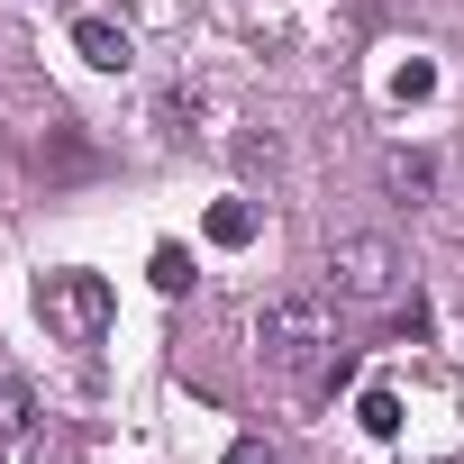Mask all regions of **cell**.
Masks as SVG:
<instances>
[{"label": "cell", "mask_w": 464, "mask_h": 464, "mask_svg": "<svg viewBox=\"0 0 464 464\" xmlns=\"http://www.w3.org/2000/svg\"><path fill=\"white\" fill-rule=\"evenodd\" d=\"M256 355H265L274 373L310 382V392H328V382L346 373V355H337V337H328V310H319L310 292H283V301H265V319H256Z\"/></svg>", "instance_id": "cell-1"}, {"label": "cell", "mask_w": 464, "mask_h": 464, "mask_svg": "<svg viewBox=\"0 0 464 464\" xmlns=\"http://www.w3.org/2000/svg\"><path fill=\"white\" fill-rule=\"evenodd\" d=\"M37 319H46V337H64V346H101V337H110V319H119V301H110V283H101V274L64 265V274H46V283H37Z\"/></svg>", "instance_id": "cell-2"}, {"label": "cell", "mask_w": 464, "mask_h": 464, "mask_svg": "<svg viewBox=\"0 0 464 464\" xmlns=\"http://www.w3.org/2000/svg\"><path fill=\"white\" fill-rule=\"evenodd\" d=\"M328 292L337 301H392L401 292V256H392V237H373V227H346V237H328Z\"/></svg>", "instance_id": "cell-3"}, {"label": "cell", "mask_w": 464, "mask_h": 464, "mask_svg": "<svg viewBox=\"0 0 464 464\" xmlns=\"http://www.w3.org/2000/svg\"><path fill=\"white\" fill-rule=\"evenodd\" d=\"M73 55H82L92 73H128V64H137V37H128L119 19H82V28H73Z\"/></svg>", "instance_id": "cell-4"}, {"label": "cell", "mask_w": 464, "mask_h": 464, "mask_svg": "<svg viewBox=\"0 0 464 464\" xmlns=\"http://www.w3.org/2000/svg\"><path fill=\"white\" fill-rule=\"evenodd\" d=\"M382 191L419 209V200L437 191V155H419V146H392V155H382Z\"/></svg>", "instance_id": "cell-5"}, {"label": "cell", "mask_w": 464, "mask_h": 464, "mask_svg": "<svg viewBox=\"0 0 464 464\" xmlns=\"http://www.w3.org/2000/svg\"><path fill=\"white\" fill-rule=\"evenodd\" d=\"M46 419H37V392L19 382V373H0V446H10V437H37Z\"/></svg>", "instance_id": "cell-6"}, {"label": "cell", "mask_w": 464, "mask_h": 464, "mask_svg": "<svg viewBox=\"0 0 464 464\" xmlns=\"http://www.w3.org/2000/svg\"><path fill=\"white\" fill-rule=\"evenodd\" d=\"M355 419H364V437H401V392H392V382H373V392L355 401Z\"/></svg>", "instance_id": "cell-7"}, {"label": "cell", "mask_w": 464, "mask_h": 464, "mask_svg": "<svg viewBox=\"0 0 464 464\" xmlns=\"http://www.w3.org/2000/svg\"><path fill=\"white\" fill-rule=\"evenodd\" d=\"M246 237H256V209L246 200H218L209 209V246H246Z\"/></svg>", "instance_id": "cell-8"}, {"label": "cell", "mask_w": 464, "mask_h": 464, "mask_svg": "<svg viewBox=\"0 0 464 464\" xmlns=\"http://www.w3.org/2000/svg\"><path fill=\"white\" fill-rule=\"evenodd\" d=\"M146 274H155V292H191V256H182V246H155Z\"/></svg>", "instance_id": "cell-9"}, {"label": "cell", "mask_w": 464, "mask_h": 464, "mask_svg": "<svg viewBox=\"0 0 464 464\" xmlns=\"http://www.w3.org/2000/svg\"><path fill=\"white\" fill-rule=\"evenodd\" d=\"M37 464H82V437L73 428H37Z\"/></svg>", "instance_id": "cell-10"}, {"label": "cell", "mask_w": 464, "mask_h": 464, "mask_svg": "<svg viewBox=\"0 0 464 464\" xmlns=\"http://www.w3.org/2000/svg\"><path fill=\"white\" fill-rule=\"evenodd\" d=\"M392 92H401V101H428V92H437V64H419V55H410V64L392 73Z\"/></svg>", "instance_id": "cell-11"}, {"label": "cell", "mask_w": 464, "mask_h": 464, "mask_svg": "<svg viewBox=\"0 0 464 464\" xmlns=\"http://www.w3.org/2000/svg\"><path fill=\"white\" fill-rule=\"evenodd\" d=\"M227 464H274V446H265V437H237V446H227Z\"/></svg>", "instance_id": "cell-12"}]
</instances>
